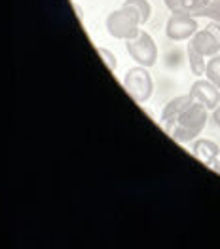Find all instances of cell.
<instances>
[{"label":"cell","instance_id":"obj_1","mask_svg":"<svg viewBox=\"0 0 220 249\" xmlns=\"http://www.w3.org/2000/svg\"><path fill=\"white\" fill-rule=\"evenodd\" d=\"M207 120H209V108H205L198 101H194L165 133L171 139H175L177 143L184 145V143L194 141L200 135L201 131L205 129V125H207Z\"/></svg>","mask_w":220,"mask_h":249},{"label":"cell","instance_id":"obj_4","mask_svg":"<svg viewBox=\"0 0 220 249\" xmlns=\"http://www.w3.org/2000/svg\"><path fill=\"white\" fill-rule=\"evenodd\" d=\"M125 48H127V53L131 55V59L140 67L148 69V67H154L158 61V46L146 31H140L137 38L127 40Z\"/></svg>","mask_w":220,"mask_h":249},{"label":"cell","instance_id":"obj_10","mask_svg":"<svg viewBox=\"0 0 220 249\" xmlns=\"http://www.w3.org/2000/svg\"><path fill=\"white\" fill-rule=\"evenodd\" d=\"M163 2L171 14L182 12V14H190V16H194L196 12H200L201 8H205L209 4V0H163Z\"/></svg>","mask_w":220,"mask_h":249},{"label":"cell","instance_id":"obj_15","mask_svg":"<svg viewBox=\"0 0 220 249\" xmlns=\"http://www.w3.org/2000/svg\"><path fill=\"white\" fill-rule=\"evenodd\" d=\"M97 53L101 55V59L104 61L106 65V69L110 71V72H116V69H118V59H116V55L110 52V50H106V48H97Z\"/></svg>","mask_w":220,"mask_h":249},{"label":"cell","instance_id":"obj_3","mask_svg":"<svg viewBox=\"0 0 220 249\" xmlns=\"http://www.w3.org/2000/svg\"><path fill=\"white\" fill-rule=\"evenodd\" d=\"M123 89L135 103H146L154 93V80L146 67H133L123 76Z\"/></svg>","mask_w":220,"mask_h":249},{"label":"cell","instance_id":"obj_17","mask_svg":"<svg viewBox=\"0 0 220 249\" xmlns=\"http://www.w3.org/2000/svg\"><path fill=\"white\" fill-rule=\"evenodd\" d=\"M213 122H215L217 127H220V103H219V107L213 110Z\"/></svg>","mask_w":220,"mask_h":249},{"label":"cell","instance_id":"obj_8","mask_svg":"<svg viewBox=\"0 0 220 249\" xmlns=\"http://www.w3.org/2000/svg\"><path fill=\"white\" fill-rule=\"evenodd\" d=\"M190 46H192L194 50H198L201 55H205V57H213V55H217L220 52L219 40L213 36V33H211L209 29L198 31V33L190 38Z\"/></svg>","mask_w":220,"mask_h":249},{"label":"cell","instance_id":"obj_13","mask_svg":"<svg viewBox=\"0 0 220 249\" xmlns=\"http://www.w3.org/2000/svg\"><path fill=\"white\" fill-rule=\"evenodd\" d=\"M205 76H207V80H211V82L220 89V53L213 55V57L207 61Z\"/></svg>","mask_w":220,"mask_h":249},{"label":"cell","instance_id":"obj_7","mask_svg":"<svg viewBox=\"0 0 220 249\" xmlns=\"http://www.w3.org/2000/svg\"><path fill=\"white\" fill-rule=\"evenodd\" d=\"M192 103H194V97H192L190 93L179 95V97L171 99L169 103L163 107V110H161V124H163V129L167 131L171 125L177 122V118H179L180 114H182Z\"/></svg>","mask_w":220,"mask_h":249},{"label":"cell","instance_id":"obj_14","mask_svg":"<svg viewBox=\"0 0 220 249\" xmlns=\"http://www.w3.org/2000/svg\"><path fill=\"white\" fill-rule=\"evenodd\" d=\"M194 18H209L211 21H220V0H209L205 8L194 14Z\"/></svg>","mask_w":220,"mask_h":249},{"label":"cell","instance_id":"obj_11","mask_svg":"<svg viewBox=\"0 0 220 249\" xmlns=\"http://www.w3.org/2000/svg\"><path fill=\"white\" fill-rule=\"evenodd\" d=\"M188 65H190V71L196 74V76H203L205 74V69H207V61H205V55H201L198 50H194L190 44H188Z\"/></svg>","mask_w":220,"mask_h":249},{"label":"cell","instance_id":"obj_16","mask_svg":"<svg viewBox=\"0 0 220 249\" xmlns=\"http://www.w3.org/2000/svg\"><path fill=\"white\" fill-rule=\"evenodd\" d=\"M205 29H209V31L213 33V36L219 40V46H220V21H211Z\"/></svg>","mask_w":220,"mask_h":249},{"label":"cell","instance_id":"obj_18","mask_svg":"<svg viewBox=\"0 0 220 249\" xmlns=\"http://www.w3.org/2000/svg\"><path fill=\"white\" fill-rule=\"evenodd\" d=\"M213 167H215V171H217V173L220 175V158L217 160V162H215V166H213Z\"/></svg>","mask_w":220,"mask_h":249},{"label":"cell","instance_id":"obj_9","mask_svg":"<svg viewBox=\"0 0 220 249\" xmlns=\"http://www.w3.org/2000/svg\"><path fill=\"white\" fill-rule=\"evenodd\" d=\"M192 154L200 160L203 166L213 167L220 158V146L211 139H198L192 145Z\"/></svg>","mask_w":220,"mask_h":249},{"label":"cell","instance_id":"obj_12","mask_svg":"<svg viewBox=\"0 0 220 249\" xmlns=\"http://www.w3.org/2000/svg\"><path fill=\"white\" fill-rule=\"evenodd\" d=\"M123 6L133 8V10L140 16V23H142V25L150 19L152 6H150V2H148V0H125V2H123Z\"/></svg>","mask_w":220,"mask_h":249},{"label":"cell","instance_id":"obj_5","mask_svg":"<svg viewBox=\"0 0 220 249\" xmlns=\"http://www.w3.org/2000/svg\"><path fill=\"white\" fill-rule=\"evenodd\" d=\"M198 18L190 16V14H171V18L167 21V27H165V35L167 38L173 42H182L192 38L196 33H198Z\"/></svg>","mask_w":220,"mask_h":249},{"label":"cell","instance_id":"obj_2","mask_svg":"<svg viewBox=\"0 0 220 249\" xmlns=\"http://www.w3.org/2000/svg\"><path fill=\"white\" fill-rule=\"evenodd\" d=\"M140 16L129 6L121 4L120 10H114L106 18V31L118 40H133L140 33Z\"/></svg>","mask_w":220,"mask_h":249},{"label":"cell","instance_id":"obj_6","mask_svg":"<svg viewBox=\"0 0 220 249\" xmlns=\"http://www.w3.org/2000/svg\"><path fill=\"white\" fill-rule=\"evenodd\" d=\"M188 93L209 110H215L220 103V89L211 80H196Z\"/></svg>","mask_w":220,"mask_h":249}]
</instances>
